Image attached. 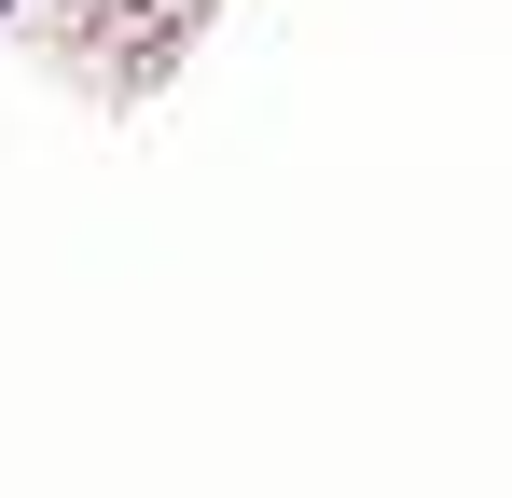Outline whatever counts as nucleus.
<instances>
[{"instance_id": "nucleus-1", "label": "nucleus", "mask_w": 512, "mask_h": 498, "mask_svg": "<svg viewBox=\"0 0 512 498\" xmlns=\"http://www.w3.org/2000/svg\"><path fill=\"white\" fill-rule=\"evenodd\" d=\"M0 14H14V0H0Z\"/></svg>"}]
</instances>
